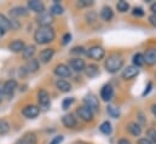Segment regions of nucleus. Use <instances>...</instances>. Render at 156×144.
<instances>
[{
	"label": "nucleus",
	"mask_w": 156,
	"mask_h": 144,
	"mask_svg": "<svg viewBox=\"0 0 156 144\" xmlns=\"http://www.w3.org/2000/svg\"><path fill=\"white\" fill-rule=\"evenodd\" d=\"M17 86H18V84H17V81L15 80V79H10V80H7L5 84H4V86H2V92H4V95L5 96H12L13 95V92L16 91V88H17Z\"/></svg>",
	"instance_id": "obj_12"
},
{
	"label": "nucleus",
	"mask_w": 156,
	"mask_h": 144,
	"mask_svg": "<svg viewBox=\"0 0 156 144\" xmlns=\"http://www.w3.org/2000/svg\"><path fill=\"white\" fill-rule=\"evenodd\" d=\"M76 114H78V116L82 120V121H85V122H91L92 120H93V111L91 110V109H88L86 106H81V107H79L76 109Z\"/></svg>",
	"instance_id": "obj_5"
},
{
	"label": "nucleus",
	"mask_w": 156,
	"mask_h": 144,
	"mask_svg": "<svg viewBox=\"0 0 156 144\" xmlns=\"http://www.w3.org/2000/svg\"><path fill=\"white\" fill-rule=\"evenodd\" d=\"M149 23H150L153 27H155L156 28V15H151V16H149Z\"/></svg>",
	"instance_id": "obj_42"
},
{
	"label": "nucleus",
	"mask_w": 156,
	"mask_h": 144,
	"mask_svg": "<svg viewBox=\"0 0 156 144\" xmlns=\"http://www.w3.org/2000/svg\"><path fill=\"white\" fill-rule=\"evenodd\" d=\"M63 11H64L63 6H62L57 0H55V4H53V5L51 6V9H50V13H51L52 16H59V15L63 13Z\"/></svg>",
	"instance_id": "obj_28"
},
{
	"label": "nucleus",
	"mask_w": 156,
	"mask_h": 144,
	"mask_svg": "<svg viewBox=\"0 0 156 144\" xmlns=\"http://www.w3.org/2000/svg\"><path fill=\"white\" fill-rule=\"evenodd\" d=\"M70 40H72V34L70 33H66L63 35V38H62V44L63 45H67V44L70 42Z\"/></svg>",
	"instance_id": "obj_39"
},
{
	"label": "nucleus",
	"mask_w": 156,
	"mask_h": 144,
	"mask_svg": "<svg viewBox=\"0 0 156 144\" xmlns=\"http://www.w3.org/2000/svg\"><path fill=\"white\" fill-rule=\"evenodd\" d=\"M151 87H153V84H151V82H149V84H148V87H145V91L143 92V96H147V95L150 92Z\"/></svg>",
	"instance_id": "obj_43"
},
{
	"label": "nucleus",
	"mask_w": 156,
	"mask_h": 144,
	"mask_svg": "<svg viewBox=\"0 0 156 144\" xmlns=\"http://www.w3.org/2000/svg\"><path fill=\"white\" fill-rule=\"evenodd\" d=\"M10 29H11V21L5 15L0 13V34L4 35Z\"/></svg>",
	"instance_id": "obj_20"
},
{
	"label": "nucleus",
	"mask_w": 156,
	"mask_h": 144,
	"mask_svg": "<svg viewBox=\"0 0 156 144\" xmlns=\"http://www.w3.org/2000/svg\"><path fill=\"white\" fill-rule=\"evenodd\" d=\"M56 87L61 91V92H69L72 90V84L69 81H67L66 79H58L56 81Z\"/></svg>",
	"instance_id": "obj_22"
},
{
	"label": "nucleus",
	"mask_w": 156,
	"mask_h": 144,
	"mask_svg": "<svg viewBox=\"0 0 156 144\" xmlns=\"http://www.w3.org/2000/svg\"><path fill=\"white\" fill-rule=\"evenodd\" d=\"M145 64L148 66H155L156 64V47H149L144 53Z\"/></svg>",
	"instance_id": "obj_14"
},
{
	"label": "nucleus",
	"mask_w": 156,
	"mask_h": 144,
	"mask_svg": "<svg viewBox=\"0 0 156 144\" xmlns=\"http://www.w3.org/2000/svg\"><path fill=\"white\" fill-rule=\"evenodd\" d=\"M86 56L91 59H94V61H101L105 57V50L102 47V46H92L90 47L87 51H86Z\"/></svg>",
	"instance_id": "obj_3"
},
{
	"label": "nucleus",
	"mask_w": 156,
	"mask_h": 144,
	"mask_svg": "<svg viewBox=\"0 0 156 144\" xmlns=\"http://www.w3.org/2000/svg\"><path fill=\"white\" fill-rule=\"evenodd\" d=\"M83 103H85V106L87 108L91 109L93 113L99 111V102H98V98H97L96 95H93V93L86 95L85 98H83Z\"/></svg>",
	"instance_id": "obj_4"
},
{
	"label": "nucleus",
	"mask_w": 156,
	"mask_h": 144,
	"mask_svg": "<svg viewBox=\"0 0 156 144\" xmlns=\"http://www.w3.org/2000/svg\"><path fill=\"white\" fill-rule=\"evenodd\" d=\"M116 9L119 12L125 13V12H127V11L129 10V4H128L127 1H125V0H120V1H117Z\"/></svg>",
	"instance_id": "obj_32"
},
{
	"label": "nucleus",
	"mask_w": 156,
	"mask_h": 144,
	"mask_svg": "<svg viewBox=\"0 0 156 144\" xmlns=\"http://www.w3.org/2000/svg\"><path fill=\"white\" fill-rule=\"evenodd\" d=\"M38 103L41 108L47 109L51 104V101H50V95L46 90H39L38 91Z\"/></svg>",
	"instance_id": "obj_9"
},
{
	"label": "nucleus",
	"mask_w": 156,
	"mask_h": 144,
	"mask_svg": "<svg viewBox=\"0 0 156 144\" xmlns=\"http://www.w3.org/2000/svg\"><path fill=\"white\" fill-rule=\"evenodd\" d=\"M22 139L27 144H37V142H38V137H37V135L33 133V132L26 133V135L22 137Z\"/></svg>",
	"instance_id": "obj_31"
},
{
	"label": "nucleus",
	"mask_w": 156,
	"mask_h": 144,
	"mask_svg": "<svg viewBox=\"0 0 156 144\" xmlns=\"http://www.w3.org/2000/svg\"><path fill=\"white\" fill-rule=\"evenodd\" d=\"M74 102H75V99H74L73 97H70V98H64V101L62 102V108L67 110L68 108L72 107V104H73Z\"/></svg>",
	"instance_id": "obj_35"
},
{
	"label": "nucleus",
	"mask_w": 156,
	"mask_h": 144,
	"mask_svg": "<svg viewBox=\"0 0 156 144\" xmlns=\"http://www.w3.org/2000/svg\"><path fill=\"white\" fill-rule=\"evenodd\" d=\"M53 73H55L58 77H68V76H70V74H72L69 67H68L67 64H63V63L57 64V66L55 67V69H53Z\"/></svg>",
	"instance_id": "obj_15"
},
{
	"label": "nucleus",
	"mask_w": 156,
	"mask_h": 144,
	"mask_svg": "<svg viewBox=\"0 0 156 144\" xmlns=\"http://www.w3.org/2000/svg\"><path fill=\"white\" fill-rule=\"evenodd\" d=\"M39 67H40L39 59L33 58V59H30V61H28V62H27V64H26L24 69H26V72L27 73H35V72H38V70H39Z\"/></svg>",
	"instance_id": "obj_24"
},
{
	"label": "nucleus",
	"mask_w": 156,
	"mask_h": 144,
	"mask_svg": "<svg viewBox=\"0 0 156 144\" xmlns=\"http://www.w3.org/2000/svg\"><path fill=\"white\" fill-rule=\"evenodd\" d=\"M150 11L153 12V15H156V2L151 4V6H150Z\"/></svg>",
	"instance_id": "obj_45"
},
{
	"label": "nucleus",
	"mask_w": 156,
	"mask_h": 144,
	"mask_svg": "<svg viewBox=\"0 0 156 144\" xmlns=\"http://www.w3.org/2000/svg\"><path fill=\"white\" fill-rule=\"evenodd\" d=\"M70 52H72V53H74V55H82V53H86V51H85V49H83L82 46L73 47Z\"/></svg>",
	"instance_id": "obj_38"
},
{
	"label": "nucleus",
	"mask_w": 156,
	"mask_h": 144,
	"mask_svg": "<svg viewBox=\"0 0 156 144\" xmlns=\"http://www.w3.org/2000/svg\"><path fill=\"white\" fill-rule=\"evenodd\" d=\"M94 2L91 1V0H80L78 1V6L80 7H88V6H92Z\"/></svg>",
	"instance_id": "obj_37"
},
{
	"label": "nucleus",
	"mask_w": 156,
	"mask_h": 144,
	"mask_svg": "<svg viewBox=\"0 0 156 144\" xmlns=\"http://www.w3.org/2000/svg\"><path fill=\"white\" fill-rule=\"evenodd\" d=\"M127 130L133 137H139L142 133V125H139L138 122H129L127 125Z\"/></svg>",
	"instance_id": "obj_23"
},
{
	"label": "nucleus",
	"mask_w": 156,
	"mask_h": 144,
	"mask_svg": "<svg viewBox=\"0 0 156 144\" xmlns=\"http://www.w3.org/2000/svg\"><path fill=\"white\" fill-rule=\"evenodd\" d=\"M22 114L27 119H35L40 114V108L35 104H28L22 109Z\"/></svg>",
	"instance_id": "obj_6"
},
{
	"label": "nucleus",
	"mask_w": 156,
	"mask_h": 144,
	"mask_svg": "<svg viewBox=\"0 0 156 144\" xmlns=\"http://www.w3.org/2000/svg\"><path fill=\"white\" fill-rule=\"evenodd\" d=\"M37 22L39 27H51V24L53 23V16L50 12L40 13L37 17Z\"/></svg>",
	"instance_id": "obj_7"
},
{
	"label": "nucleus",
	"mask_w": 156,
	"mask_h": 144,
	"mask_svg": "<svg viewBox=\"0 0 156 144\" xmlns=\"http://www.w3.org/2000/svg\"><path fill=\"white\" fill-rule=\"evenodd\" d=\"M107 111H108V114H109L112 117H115V119H117V117H119V115H120L119 109L115 108V107H112V106H109V107L107 108Z\"/></svg>",
	"instance_id": "obj_34"
},
{
	"label": "nucleus",
	"mask_w": 156,
	"mask_h": 144,
	"mask_svg": "<svg viewBox=\"0 0 156 144\" xmlns=\"http://www.w3.org/2000/svg\"><path fill=\"white\" fill-rule=\"evenodd\" d=\"M151 113H153V115L156 117V104H153V106H151Z\"/></svg>",
	"instance_id": "obj_46"
},
{
	"label": "nucleus",
	"mask_w": 156,
	"mask_h": 144,
	"mask_svg": "<svg viewBox=\"0 0 156 144\" xmlns=\"http://www.w3.org/2000/svg\"><path fill=\"white\" fill-rule=\"evenodd\" d=\"M99 131H101L103 135L109 136V135L112 133V131H113L112 124H110L109 121H104V122H102V124H101V126H99Z\"/></svg>",
	"instance_id": "obj_29"
},
{
	"label": "nucleus",
	"mask_w": 156,
	"mask_h": 144,
	"mask_svg": "<svg viewBox=\"0 0 156 144\" xmlns=\"http://www.w3.org/2000/svg\"><path fill=\"white\" fill-rule=\"evenodd\" d=\"M132 15L136 16V17H143L145 15V12H144V10L142 7H134L133 11H132Z\"/></svg>",
	"instance_id": "obj_36"
},
{
	"label": "nucleus",
	"mask_w": 156,
	"mask_h": 144,
	"mask_svg": "<svg viewBox=\"0 0 156 144\" xmlns=\"http://www.w3.org/2000/svg\"><path fill=\"white\" fill-rule=\"evenodd\" d=\"M62 124L67 127V128H74V127H76V125H78V121H76V117L73 115V114H66V115H63V117H62Z\"/></svg>",
	"instance_id": "obj_18"
},
{
	"label": "nucleus",
	"mask_w": 156,
	"mask_h": 144,
	"mask_svg": "<svg viewBox=\"0 0 156 144\" xmlns=\"http://www.w3.org/2000/svg\"><path fill=\"white\" fill-rule=\"evenodd\" d=\"M99 16L104 22H109L114 18V11L112 10L110 6H104V7H102V10L99 12Z\"/></svg>",
	"instance_id": "obj_19"
},
{
	"label": "nucleus",
	"mask_w": 156,
	"mask_h": 144,
	"mask_svg": "<svg viewBox=\"0 0 156 144\" xmlns=\"http://www.w3.org/2000/svg\"><path fill=\"white\" fill-rule=\"evenodd\" d=\"M28 9L30 11L39 13V15L45 12V5L42 1H39V0H29L28 1Z\"/></svg>",
	"instance_id": "obj_17"
},
{
	"label": "nucleus",
	"mask_w": 156,
	"mask_h": 144,
	"mask_svg": "<svg viewBox=\"0 0 156 144\" xmlns=\"http://www.w3.org/2000/svg\"><path fill=\"white\" fill-rule=\"evenodd\" d=\"M56 39V31L52 27H38L34 33V40L38 45H46Z\"/></svg>",
	"instance_id": "obj_1"
},
{
	"label": "nucleus",
	"mask_w": 156,
	"mask_h": 144,
	"mask_svg": "<svg viewBox=\"0 0 156 144\" xmlns=\"http://www.w3.org/2000/svg\"><path fill=\"white\" fill-rule=\"evenodd\" d=\"M139 74V68H137L136 66H128L126 67L122 73H121V77L123 80H132L134 79L137 75Z\"/></svg>",
	"instance_id": "obj_10"
},
{
	"label": "nucleus",
	"mask_w": 156,
	"mask_h": 144,
	"mask_svg": "<svg viewBox=\"0 0 156 144\" xmlns=\"http://www.w3.org/2000/svg\"><path fill=\"white\" fill-rule=\"evenodd\" d=\"M99 95H101V98L104 102H110L114 98V87L110 84H107L101 88V93Z\"/></svg>",
	"instance_id": "obj_8"
},
{
	"label": "nucleus",
	"mask_w": 156,
	"mask_h": 144,
	"mask_svg": "<svg viewBox=\"0 0 156 144\" xmlns=\"http://www.w3.org/2000/svg\"><path fill=\"white\" fill-rule=\"evenodd\" d=\"M117 144H131V142L127 139V138H120L117 141Z\"/></svg>",
	"instance_id": "obj_44"
},
{
	"label": "nucleus",
	"mask_w": 156,
	"mask_h": 144,
	"mask_svg": "<svg viewBox=\"0 0 156 144\" xmlns=\"http://www.w3.org/2000/svg\"><path fill=\"white\" fill-rule=\"evenodd\" d=\"M26 46L27 45L24 44L23 40L16 39V40H13V41H11L9 44V50L12 51V52H15V53H18V52H23V50L26 49Z\"/></svg>",
	"instance_id": "obj_16"
},
{
	"label": "nucleus",
	"mask_w": 156,
	"mask_h": 144,
	"mask_svg": "<svg viewBox=\"0 0 156 144\" xmlns=\"http://www.w3.org/2000/svg\"><path fill=\"white\" fill-rule=\"evenodd\" d=\"M125 59L120 53H112L108 56V58L104 62V68L105 70L110 74H115L120 69L123 68Z\"/></svg>",
	"instance_id": "obj_2"
},
{
	"label": "nucleus",
	"mask_w": 156,
	"mask_h": 144,
	"mask_svg": "<svg viewBox=\"0 0 156 144\" xmlns=\"http://www.w3.org/2000/svg\"><path fill=\"white\" fill-rule=\"evenodd\" d=\"M10 128H11L10 122L6 119H0V136H4L6 133H9Z\"/></svg>",
	"instance_id": "obj_30"
},
{
	"label": "nucleus",
	"mask_w": 156,
	"mask_h": 144,
	"mask_svg": "<svg viewBox=\"0 0 156 144\" xmlns=\"http://www.w3.org/2000/svg\"><path fill=\"white\" fill-rule=\"evenodd\" d=\"M10 15L12 17H23V16H27L28 15V11L23 6H16L12 10H10Z\"/></svg>",
	"instance_id": "obj_25"
},
{
	"label": "nucleus",
	"mask_w": 156,
	"mask_h": 144,
	"mask_svg": "<svg viewBox=\"0 0 156 144\" xmlns=\"http://www.w3.org/2000/svg\"><path fill=\"white\" fill-rule=\"evenodd\" d=\"M35 52H37V47H35L34 45H27L26 49H24L23 52H22V57H23V59H26V61L28 62V61L33 59Z\"/></svg>",
	"instance_id": "obj_21"
},
{
	"label": "nucleus",
	"mask_w": 156,
	"mask_h": 144,
	"mask_svg": "<svg viewBox=\"0 0 156 144\" xmlns=\"http://www.w3.org/2000/svg\"><path fill=\"white\" fill-rule=\"evenodd\" d=\"M85 73L88 77H96L99 74V67L97 64H88V66H86Z\"/></svg>",
	"instance_id": "obj_27"
},
{
	"label": "nucleus",
	"mask_w": 156,
	"mask_h": 144,
	"mask_svg": "<svg viewBox=\"0 0 156 144\" xmlns=\"http://www.w3.org/2000/svg\"><path fill=\"white\" fill-rule=\"evenodd\" d=\"M53 56H55V49H51V47L50 49H44V50L40 51L39 53V62L42 64H46L52 59Z\"/></svg>",
	"instance_id": "obj_13"
},
{
	"label": "nucleus",
	"mask_w": 156,
	"mask_h": 144,
	"mask_svg": "<svg viewBox=\"0 0 156 144\" xmlns=\"http://www.w3.org/2000/svg\"><path fill=\"white\" fill-rule=\"evenodd\" d=\"M16 144H27V143H26V142H24V141H23V139L21 138L20 141H17V143H16Z\"/></svg>",
	"instance_id": "obj_48"
},
{
	"label": "nucleus",
	"mask_w": 156,
	"mask_h": 144,
	"mask_svg": "<svg viewBox=\"0 0 156 144\" xmlns=\"http://www.w3.org/2000/svg\"><path fill=\"white\" fill-rule=\"evenodd\" d=\"M69 66H70V68H72L74 72H76V73L85 72V69H86V63H85V61H83L82 58H80V57L72 58V59L69 61Z\"/></svg>",
	"instance_id": "obj_11"
},
{
	"label": "nucleus",
	"mask_w": 156,
	"mask_h": 144,
	"mask_svg": "<svg viewBox=\"0 0 156 144\" xmlns=\"http://www.w3.org/2000/svg\"><path fill=\"white\" fill-rule=\"evenodd\" d=\"M147 138L151 141L154 144H156V128H148L147 130Z\"/></svg>",
	"instance_id": "obj_33"
},
{
	"label": "nucleus",
	"mask_w": 156,
	"mask_h": 144,
	"mask_svg": "<svg viewBox=\"0 0 156 144\" xmlns=\"http://www.w3.org/2000/svg\"><path fill=\"white\" fill-rule=\"evenodd\" d=\"M137 144H154L151 141H149L147 137H143V138H139L137 141Z\"/></svg>",
	"instance_id": "obj_40"
},
{
	"label": "nucleus",
	"mask_w": 156,
	"mask_h": 144,
	"mask_svg": "<svg viewBox=\"0 0 156 144\" xmlns=\"http://www.w3.org/2000/svg\"><path fill=\"white\" fill-rule=\"evenodd\" d=\"M62 141H63V136H57V137H55V138L52 139V142L50 144H59V143H62Z\"/></svg>",
	"instance_id": "obj_41"
},
{
	"label": "nucleus",
	"mask_w": 156,
	"mask_h": 144,
	"mask_svg": "<svg viewBox=\"0 0 156 144\" xmlns=\"http://www.w3.org/2000/svg\"><path fill=\"white\" fill-rule=\"evenodd\" d=\"M4 97H5V95H4V92H2V90H0V103L4 101Z\"/></svg>",
	"instance_id": "obj_47"
},
{
	"label": "nucleus",
	"mask_w": 156,
	"mask_h": 144,
	"mask_svg": "<svg viewBox=\"0 0 156 144\" xmlns=\"http://www.w3.org/2000/svg\"><path fill=\"white\" fill-rule=\"evenodd\" d=\"M132 62H133V66H136L137 68H140L145 64V59H144V55L140 53V52H137L133 55L132 57Z\"/></svg>",
	"instance_id": "obj_26"
}]
</instances>
